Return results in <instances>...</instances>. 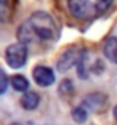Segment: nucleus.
<instances>
[{
  "label": "nucleus",
  "mask_w": 117,
  "mask_h": 125,
  "mask_svg": "<svg viewBox=\"0 0 117 125\" xmlns=\"http://www.w3.org/2000/svg\"><path fill=\"white\" fill-rule=\"evenodd\" d=\"M57 35V24L53 17L47 12H35L18 29V39L24 45L32 44L35 39L56 41Z\"/></svg>",
  "instance_id": "nucleus-1"
},
{
  "label": "nucleus",
  "mask_w": 117,
  "mask_h": 125,
  "mask_svg": "<svg viewBox=\"0 0 117 125\" xmlns=\"http://www.w3.org/2000/svg\"><path fill=\"white\" fill-rule=\"evenodd\" d=\"M113 0H68L69 12L77 20L90 21L105 14Z\"/></svg>",
  "instance_id": "nucleus-2"
},
{
  "label": "nucleus",
  "mask_w": 117,
  "mask_h": 125,
  "mask_svg": "<svg viewBox=\"0 0 117 125\" xmlns=\"http://www.w3.org/2000/svg\"><path fill=\"white\" fill-rule=\"evenodd\" d=\"M6 62L11 68H21L27 60V47L21 42L11 44L5 53Z\"/></svg>",
  "instance_id": "nucleus-3"
},
{
  "label": "nucleus",
  "mask_w": 117,
  "mask_h": 125,
  "mask_svg": "<svg viewBox=\"0 0 117 125\" xmlns=\"http://www.w3.org/2000/svg\"><path fill=\"white\" fill-rule=\"evenodd\" d=\"M83 51H80L77 48H69V50H66L60 56V59L57 62V69L60 71V73H65V71H68L69 68H72L74 65H77L78 60H80V57H81V54H83Z\"/></svg>",
  "instance_id": "nucleus-4"
},
{
  "label": "nucleus",
  "mask_w": 117,
  "mask_h": 125,
  "mask_svg": "<svg viewBox=\"0 0 117 125\" xmlns=\"http://www.w3.org/2000/svg\"><path fill=\"white\" fill-rule=\"evenodd\" d=\"M33 78L39 86H44V87L51 86L54 82H56V77H54L53 69L48 68V66H44V65H39V66H36L33 69Z\"/></svg>",
  "instance_id": "nucleus-5"
},
{
  "label": "nucleus",
  "mask_w": 117,
  "mask_h": 125,
  "mask_svg": "<svg viewBox=\"0 0 117 125\" xmlns=\"http://www.w3.org/2000/svg\"><path fill=\"white\" fill-rule=\"evenodd\" d=\"M107 104V96L104 94H90L84 98V105L89 110H102V107Z\"/></svg>",
  "instance_id": "nucleus-6"
},
{
  "label": "nucleus",
  "mask_w": 117,
  "mask_h": 125,
  "mask_svg": "<svg viewBox=\"0 0 117 125\" xmlns=\"http://www.w3.org/2000/svg\"><path fill=\"white\" fill-rule=\"evenodd\" d=\"M104 56L111 62L117 65V36L108 38L105 45H104Z\"/></svg>",
  "instance_id": "nucleus-7"
},
{
  "label": "nucleus",
  "mask_w": 117,
  "mask_h": 125,
  "mask_svg": "<svg viewBox=\"0 0 117 125\" xmlns=\"http://www.w3.org/2000/svg\"><path fill=\"white\" fill-rule=\"evenodd\" d=\"M39 101H41V98L36 92H26L21 96V105L26 110H35L39 105Z\"/></svg>",
  "instance_id": "nucleus-8"
},
{
  "label": "nucleus",
  "mask_w": 117,
  "mask_h": 125,
  "mask_svg": "<svg viewBox=\"0 0 117 125\" xmlns=\"http://www.w3.org/2000/svg\"><path fill=\"white\" fill-rule=\"evenodd\" d=\"M11 83H12V87L15 89V91H18V92H26L27 89H29V80H27L24 75H21V74L14 75L12 80H11Z\"/></svg>",
  "instance_id": "nucleus-9"
},
{
  "label": "nucleus",
  "mask_w": 117,
  "mask_h": 125,
  "mask_svg": "<svg viewBox=\"0 0 117 125\" xmlns=\"http://www.w3.org/2000/svg\"><path fill=\"white\" fill-rule=\"evenodd\" d=\"M72 119H74L77 124H84L87 121V109L86 107H75L72 110Z\"/></svg>",
  "instance_id": "nucleus-10"
},
{
  "label": "nucleus",
  "mask_w": 117,
  "mask_h": 125,
  "mask_svg": "<svg viewBox=\"0 0 117 125\" xmlns=\"http://www.w3.org/2000/svg\"><path fill=\"white\" fill-rule=\"evenodd\" d=\"M60 94L63 96H69L74 94V83L71 80H63L62 84H60Z\"/></svg>",
  "instance_id": "nucleus-11"
},
{
  "label": "nucleus",
  "mask_w": 117,
  "mask_h": 125,
  "mask_svg": "<svg viewBox=\"0 0 117 125\" xmlns=\"http://www.w3.org/2000/svg\"><path fill=\"white\" fill-rule=\"evenodd\" d=\"M8 75L5 74V71H2L0 69V95L2 94H5V91H6V87H8Z\"/></svg>",
  "instance_id": "nucleus-12"
},
{
  "label": "nucleus",
  "mask_w": 117,
  "mask_h": 125,
  "mask_svg": "<svg viewBox=\"0 0 117 125\" xmlns=\"http://www.w3.org/2000/svg\"><path fill=\"white\" fill-rule=\"evenodd\" d=\"M8 8H9V0H0V18H6L8 15Z\"/></svg>",
  "instance_id": "nucleus-13"
},
{
  "label": "nucleus",
  "mask_w": 117,
  "mask_h": 125,
  "mask_svg": "<svg viewBox=\"0 0 117 125\" xmlns=\"http://www.w3.org/2000/svg\"><path fill=\"white\" fill-rule=\"evenodd\" d=\"M113 115H114V119L117 121V105H116L114 109H113Z\"/></svg>",
  "instance_id": "nucleus-14"
}]
</instances>
